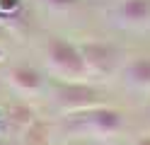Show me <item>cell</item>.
<instances>
[{"label": "cell", "instance_id": "cell-1", "mask_svg": "<svg viewBox=\"0 0 150 145\" xmlns=\"http://www.w3.org/2000/svg\"><path fill=\"white\" fill-rule=\"evenodd\" d=\"M46 58L49 65L53 68L61 77H65V82H82V77L87 75L85 61H82L80 48L70 44L63 36H51L46 44Z\"/></svg>", "mask_w": 150, "mask_h": 145}, {"label": "cell", "instance_id": "cell-2", "mask_svg": "<svg viewBox=\"0 0 150 145\" xmlns=\"http://www.w3.org/2000/svg\"><path fill=\"white\" fill-rule=\"evenodd\" d=\"M70 116L78 123V131L92 135V138H111L124 126V114L119 109L104 106V104L87 109V111H80V114H70Z\"/></svg>", "mask_w": 150, "mask_h": 145}, {"label": "cell", "instance_id": "cell-3", "mask_svg": "<svg viewBox=\"0 0 150 145\" xmlns=\"http://www.w3.org/2000/svg\"><path fill=\"white\" fill-rule=\"evenodd\" d=\"M56 102L65 114H80L99 106V92L85 82H63L56 90Z\"/></svg>", "mask_w": 150, "mask_h": 145}, {"label": "cell", "instance_id": "cell-4", "mask_svg": "<svg viewBox=\"0 0 150 145\" xmlns=\"http://www.w3.org/2000/svg\"><path fill=\"white\" fill-rule=\"evenodd\" d=\"M78 48H80V53H82V61H85L87 73L109 75V73L116 68L119 51H116L114 46L99 41V44H80Z\"/></svg>", "mask_w": 150, "mask_h": 145}, {"label": "cell", "instance_id": "cell-5", "mask_svg": "<svg viewBox=\"0 0 150 145\" xmlns=\"http://www.w3.org/2000/svg\"><path fill=\"white\" fill-rule=\"evenodd\" d=\"M10 82L22 94H36L41 90V85H44V77L32 65H17V68L10 70Z\"/></svg>", "mask_w": 150, "mask_h": 145}, {"label": "cell", "instance_id": "cell-6", "mask_svg": "<svg viewBox=\"0 0 150 145\" xmlns=\"http://www.w3.org/2000/svg\"><path fill=\"white\" fill-rule=\"evenodd\" d=\"M126 75L136 87H143V90L150 87V58H136V61L128 65Z\"/></svg>", "mask_w": 150, "mask_h": 145}, {"label": "cell", "instance_id": "cell-7", "mask_svg": "<svg viewBox=\"0 0 150 145\" xmlns=\"http://www.w3.org/2000/svg\"><path fill=\"white\" fill-rule=\"evenodd\" d=\"M121 15L126 22H145L150 17V0H126L121 5Z\"/></svg>", "mask_w": 150, "mask_h": 145}, {"label": "cell", "instance_id": "cell-8", "mask_svg": "<svg viewBox=\"0 0 150 145\" xmlns=\"http://www.w3.org/2000/svg\"><path fill=\"white\" fill-rule=\"evenodd\" d=\"M133 145H150V135H143V138H138Z\"/></svg>", "mask_w": 150, "mask_h": 145}]
</instances>
